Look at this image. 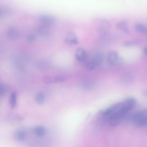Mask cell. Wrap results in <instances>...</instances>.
<instances>
[{"instance_id": "cell-1", "label": "cell", "mask_w": 147, "mask_h": 147, "mask_svg": "<svg viewBox=\"0 0 147 147\" xmlns=\"http://www.w3.org/2000/svg\"><path fill=\"white\" fill-rule=\"evenodd\" d=\"M136 104L135 98L128 97L123 101L117 103L103 110L101 114L107 119L111 126H116L122 121Z\"/></svg>"}, {"instance_id": "cell-2", "label": "cell", "mask_w": 147, "mask_h": 147, "mask_svg": "<svg viewBox=\"0 0 147 147\" xmlns=\"http://www.w3.org/2000/svg\"><path fill=\"white\" fill-rule=\"evenodd\" d=\"M147 113L146 108L138 110L130 116V120L136 127L144 128L147 125Z\"/></svg>"}, {"instance_id": "cell-3", "label": "cell", "mask_w": 147, "mask_h": 147, "mask_svg": "<svg viewBox=\"0 0 147 147\" xmlns=\"http://www.w3.org/2000/svg\"><path fill=\"white\" fill-rule=\"evenodd\" d=\"M104 59V55L102 52L97 53L87 63L86 67L90 70L94 69L96 67L100 65Z\"/></svg>"}, {"instance_id": "cell-4", "label": "cell", "mask_w": 147, "mask_h": 147, "mask_svg": "<svg viewBox=\"0 0 147 147\" xmlns=\"http://www.w3.org/2000/svg\"><path fill=\"white\" fill-rule=\"evenodd\" d=\"M107 59L109 63L113 65H121L123 60L118 53L114 51H110L108 54Z\"/></svg>"}, {"instance_id": "cell-5", "label": "cell", "mask_w": 147, "mask_h": 147, "mask_svg": "<svg viewBox=\"0 0 147 147\" xmlns=\"http://www.w3.org/2000/svg\"><path fill=\"white\" fill-rule=\"evenodd\" d=\"M111 25L109 22L105 19L101 20L99 22L97 27V32L100 35H106L109 31Z\"/></svg>"}, {"instance_id": "cell-6", "label": "cell", "mask_w": 147, "mask_h": 147, "mask_svg": "<svg viewBox=\"0 0 147 147\" xmlns=\"http://www.w3.org/2000/svg\"><path fill=\"white\" fill-rule=\"evenodd\" d=\"M56 21L55 17L51 15H43L40 16L38 19L40 24L48 26L54 24Z\"/></svg>"}, {"instance_id": "cell-7", "label": "cell", "mask_w": 147, "mask_h": 147, "mask_svg": "<svg viewBox=\"0 0 147 147\" xmlns=\"http://www.w3.org/2000/svg\"><path fill=\"white\" fill-rule=\"evenodd\" d=\"M65 42L68 45H75L78 43V40L76 34L73 32H68L64 40Z\"/></svg>"}, {"instance_id": "cell-8", "label": "cell", "mask_w": 147, "mask_h": 147, "mask_svg": "<svg viewBox=\"0 0 147 147\" xmlns=\"http://www.w3.org/2000/svg\"><path fill=\"white\" fill-rule=\"evenodd\" d=\"M20 35V32L17 28L11 27L7 30L6 35L7 37L10 39L14 40L18 38Z\"/></svg>"}, {"instance_id": "cell-9", "label": "cell", "mask_w": 147, "mask_h": 147, "mask_svg": "<svg viewBox=\"0 0 147 147\" xmlns=\"http://www.w3.org/2000/svg\"><path fill=\"white\" fill-rule=\"evenodd\" d=\"M65 78L61 77L46 76L42 79L43 82L46 84L61 82L65 80Z\"/></svg>"}, {"instance_id": "cell-10", "label": "cell", "mask_w": 147, "mask_h": 147, "mask_svg": "<svg viewBox=\"0 0 147 147\" xmlns=\"http://www.w3.org/2000/svg\"><path fill=\"white\" fill-rule=\"evenodd\" d=\"M76 59L79 61L82 62L85 61L87 57V53L85 50L83 48H78L75 53Z\"/></svg>"}, {"instance_id": "cell-11", "label": "cell", "mask_w": 147, "mask_h": 147, "mask_svg": "<svg viewBox=\"0 0 147 147\" xmlns=\"http://www.w3.org/2000/svg\"><path fill=\"white\" fill-rule=\"evenodd\" d=\"M116 28L118 29L121 30L127 34H129V30L127 22L125 20L121 21L116 25Z\"/></svg>"}, {"instance_id": "cell-12", "label": "cell", "mask_w": 147, "mask_h": 147, "mask_svg": "<svg viewBox=\"0 0 147 147\" xmlns=\"http://www.w3.org/2000/svg\"><path fill=\"white\" fill-rule=\"evenodd\" d=\"M49 26L40 24L37 28V32L41 36H45L47 35L49 32Z\"/></svg>"}, {"instance_id": "cell-13", "label": "cell", "mask_w": 147, "mask_h": 147, "mask_svg": "<svg viewBox=\"0 0 147 147\" xmlns=\"http://www.w3.org/2000/svg\"><path fill=\"white\" fill-rule=\"evenodd\" d=\"M134 28L136 31L139 33L145 34L147 32V28L146 26L142 23H136L134 26Z\"/></svg>"}, {"instance_id": "cell-14", "label": "cell", "mask_w": 147, "mask_h": 147, "mask_svg": "<svg viewBox=\"0 0 147 147\" xmlns=\"http://www.w3.org/2000/svg\"><path fill=\"white\" fill-rule=\"evenodd\" d=\"M26 137V134L22 130H19L16 131L14 134L15 139L18 141L24 140Z\"/></svg>"}, {"instance_id": "cell-15", "label": "cell", "mask_w": 147, "mask_h": 147, "mask_svg": "<svg viewBox=\"0 0 147 147\" xmlns=\"http://www.w3.org/2000/svg\"><path fill=\"white\" fill-rule=\"evenodd\" d=\"M121 79L122 82L125 84H131L134 80L133 76L131 74L127 73L122 75Z\"/></svg>"}, {"instance_id": "cell-16", "label": "cell", "mask_w": 147, "mask_h": 147, "mask_svg": "<svg viewBox=\"0 0 147 147\" xmlns=\"http://www.w3.org/2000/svg\"><path fill=\"white\" fill-rule=\"evenodd\" d=\"M45 129L44 127L41 126L35 127L34 129V131L36 135L38 137L43 136L45 133Z\"/></svg>"}, {"instance_id": "cell-17", "label": "cell", "mask_w": 147, "mask_h": 147, "mask_svg": "<svg viewBox=\"0 0 147 147\" xmlns=\"http://www.w3.org/2000/svg\"><path fill=\"white\" fill-rule=\"evenodd\" d=\"M35 100L36 102L39 105L43 104L45 101V98L44 94L41 92H38L36 95Z\"/></svg>"}, {"instance_id": "cell-18", "label": "cell", "mask_w": 147, "mask_h": 147, "mask_svg": "<svg viewBox=\"0 0 147 147\" xmlns=\"http://www.w3.org/2000/svg\"><path fill=\"white\" fill-rule=\"evenodd\" d=\"M17 94L14 92L11 94L10 99V103L11 107L12 108H14L16 104Z\"/></svg>"}, {"instance_id": "cell-19", "label": "cell", "mask_w": 147, "mask_h": 147, "mask_svg": "<svg viewBox=\"0 0 147 147\" xmlns=\"http://www.w3.org/2000/svg\"><path fill=\"white\" fill-rule=\"evenodd\" d=\"M140 42V41L138 40L128 41L124 42L123 45L125 47H129L138 45Z\"/></svg>"}, {"instance_id": "cell-20", "label": "cell", "mask_w": 147, "mask_h": 147, "mask_svg": "<svg viewBox=\"0 0 147 147\" xmlns=\"http://www.w3.org/2000/svg\"><path fill=\"white\" fill-rule=\"evenodd\" d=\"M36 38V35L32 33L28 34L27 36L26 39L27 41L30 42H32L35 41Z\"/></svg>"}, {"instance_id": "cell-21", "label": "cell", "mask_w": 147, "mask_h": 147, "mask_svg": "<svg viewBox=\"0 0 147 147\" xmlns=\"http://www.w3.org/2000/svg\"><path fill=\"white\" fill-rule=\"evenodd\" d=\"M7 91L5 86L4 85L0 84V96L4 94Z\"/></svg>"}, {"instance_id": "cell-22", "label": "cell", "mask_w": 147, "mask_h": 147, "mask_svg": "<svg viewBox=\"0 0 147 147\" xmlns=\"http://www.w3.org/2000/svg\"><path fill=\"white\" fill-rule=\"evenodd\" d=\"M4 16V12L2 9L0 8V18H2Z\"/></svg>"}, {"instance_id": "cell-23", "label": "cell", "mask_w": 147, "mask_h": 147, "mask_svg": "<svg viewBox=\"0 0 147 147\" xmlns=\"http://www.w3.org/2000/svg\"><path fill=\"white\" fill-rule=\"evenodd\" d=\"M147 47H146L144 48V54L146 56L147 54Z\"/></svg>"}]
</instances>
